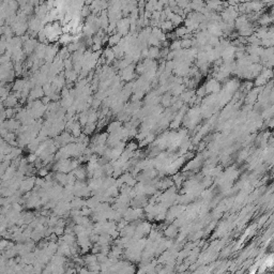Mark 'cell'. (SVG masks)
<instances>
[{"mask_svg":"<svg viewBox=\"0 0 274 274\" xmlns=\"http://www.w3.org/2000/svg\"><path fill=\"white\" fill-rule=\"evenodd\" d=\"M121 74H122V78H123L124 80H131V79L134 77V66H133L132 64H130L128 68L122 70Z\"/></svg>","mask_w":274,"mask_h":274,"instance_id":"cell-1","label":"cell"},{"mask_svg":"<svg viewBox=\"0 0 274 274\" xmlns=\"http://www.w3.org/2000/svg\"><path fill=\"white\" fill-rule=\"evenodd\" d=\"M158 56H160V50L157 47L152 46L150 49H148V59H154V58H157Z\"/></svg>","mask_w":274,"mask_h":274,"instance_id":"cell-2","label":"cell"},{"mask_svg":"<svg viewBox=\"0 0 274 274\" xmlns=\"http://www.w3.org/2000/svg\"><path fill=\"white\" fill-rule=\"evenodd\" d=\"M120 41H121V35H120L119 33H116V34H111V36L109 38L108 42H109V44L113 47V46H116V45L119 44Z\"/></svg>","mask_w":274,"mask_h":274,"instance_id":"cell-3","label":"cell"},{"mask_svg":"<svg viewBox=\"0 0 274 274\" xmlns=\"http://www.w3.org/2000/svg\"><path fill=\"white\" fill-rule=\"evenodd\" d=\"M32 185H33V181H30V179H27V180L21 181L20 188L23 192H27V191H29L30 188L32 187Z\"/></svg>","mask_w":274,"mask_h":274,"instance_id":"cell-4","label":"cell"},{"mask_svg":"<svg viewBox=\"0 0 274 274\" xmlns=\"http://www.w3.org/2000/svg\"><path fill=\"white\" fill-rule=\"evenodd\" d=\"M111 49H113V55H115V58H121L122 56H123V54H124L123 48H122V47L120 46L119 44L116 45V46H113Z\"/></svg>","mask_w":274,"mask_h":274,"instance_id":"cell-5","label":"cell"},{"mask_svg":"<svg viewBox=\"0 0 274 274\" xmlns=\"http://www.w3.org/2000/svg\"><path fill=\"white\" fill-rule=\"evenodd\" d=\"M103 55H104V59H106L108 62L113 61V58H115V55H113V49H110V48L105 49V51H104V54H103Z\"/></svg>","mask_w":274,"mask_h":274,"instance_id":"cell-6","label":"cell"},{"mask_svg":"<svg viewBox=\"0 0 274 274\" xmlns=\"http://www.w3.org/2000/svg\"><path fill=\"white\" fill-rule=\"evenodd\" d=\"M161 28H162V30H165V31H170V30H172L173 25H172V23H171L170 20L166 19V20L162 21V26H161Z\"/></svg>","mask_w":274,"mask_h":274,"instance_id":"cell-7","label":"cell"},{"mask_svg":"<svg viewBox=\"0 0 274 274\" xmlns=\"http://www.w3.org/2000/svg\"><path fill=\"white\" fill-rule=\"evenodd\" d=\"M94 130H95V124L94 123H87L85 125V130H83V132H85V134H91V133L94 132Z\"/></svg>","mask_w":274,"mask_h":274,"instance_id":"cell-8","label":"cell"},{"mask_svg":"<svg viewBox=\"0 0 274 274\" xmlns=\"http://www.w3.org/2000/svg\"><path fill=\"white\" fill-rule=\"evenodd\" d=\"M175 34H176V36H184V35H186V34H188V31L186 30L185 27H180V28H177Z\"/></svg>","mask_w":274,"mask_h":274,"instance_id":"cell-9","label":"cell"},{"mask_svg":"<svg viewBox=\"0 0 274 274\" xmlns=\"http://www.w3.org/2000/svg\"><path fill=\"white\" fill-rule=\"evenodd\" d=\"M180 47H181V45H180V41H173V42L171 43V45H170V49L172 51L179 50Z\"/></svg>","mask_w":274,"mask_h":274,"instance_id":"cell-10","label":"cell"},{"mask_svg":"<svg viewBox=\"0 0 274 274\" xmlns=\"http://www.w3.org/2000/svg\"><path fill=\"white\" fill-rule=\"evenodd\" d=\"M4 113H6V117H8V118H12L13 116L15 115V113H16V111L14 110V108H8L6 111H4Z\"/></svg>","mask_w":274,"mask_h":274,"instance_id":"cell-11","label":"cell"},{"mask_svg":"<svg viewBox=\"0 0 274 274\" xmlns=\"http://www.w3.org/2000/svg\"><path fill=\"white\" fill-rule=\"evenodd\" d=\"M35 158H36L35 154H30V155L28 156V158H27V162H34Z\"/></svg>","mask_w":274,"mask_h":274,"instance_id":"cell-12","label":"cell"},{"mask_svg":"<svg viewBox=\"0 0 274 274\" xmlns=\"http://www.w3.org/2000/svg\"><path fill=\"white\" fill-rule=\"evenodd\" d=\"M46 175H47L46 169H42V170H40V176H46Z\"/></svg>","mask_w":274,"mask_h":274,"instance_id":"cell-13","label":"cell"}]
</instances>
